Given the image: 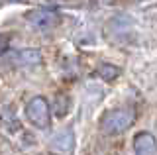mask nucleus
<instances>
[{"mask_svg": "<svg viewBox=\"0 0 157 155\" xmlns=\"http://www.w3.org/2000/svg\"><path fill=\"white\" fill-rule=\"evenodd\" d=\"M26 116L36 128H47L49 120H51V106L43 96H33L26 104Z\"/></svg>", "mask_w": 157, "mask_h": 155, "instance_id": "f03ea898", "label": "nucleus"}, {"mask_svg": "<svg viewBox=\"0 0 157 155\" xmlns=\"http://www.w3.org/2000/svg\"><path fill=\"white\" fill-rule=\"evenodd\" d=\"M134 153L136 155H155L157 153L155 138L147 132H140L134 138Z\"/></svg>", "mask_w": 157, "mask_h": 155, "instance_id": "20e7f679", "label": "nucleus"}, {"mask_svg": "<svg viewBox=\"0 0 157 155\" xmlns=\"http://www.w3.org/2000/svg\"><path fill=\"white\" fill-rule=\"evenodd\" d=\"M55 114H57V116H65V114H67V100L61 104V96H57V108H55Z\"/></svg>", "mask_w": 157, "mask_h": 155, "instance_id": "0eeeda50", "label": "nucleus"}, {"mask_svg": "<svg viewBox=\"0 0 157 155\" xmlns=\"http://www.w3.org/2000/svg\"><path fill=\"white\" fill-rule=\"evenodd\" d=\"M6 49H8V36H0V57L4 55Z\"/></svg>", "mask_w": 157, "mask_h": 155, "instance_id": "6e6552de", "label": "nucleus"}, {"mask_svg": "<svg viewBox=\"0 0 157 155\" xmlns=\"http://www.w3.org/2000/svg\"><path fill=\"white\" fill-rule=\"evenodd\" d=\"M134 122H136V110L134 108H116V110H110V112H106L102 116L100 128L108 135H118V134L126 132Z\"/></svg>", "mask_w": 157, "mask_h": 155, "instance_id": "f257e3e1", "label": "nucleus"}, {"mask_svg": "<svg viewBox=\"0 0 157 155\" xmlns=\"http://www.w3.org/2000/svg\"><path fill=\"white\" fill-rule=\"evenodd\" d=\"M14 63L16 65H26V67H32V65H39L41 63V53L37 49H22L14 55Z\"/></svg>", "mask_w": 157, "mask_h": 155, "instance_id": "39448f33", "label": "nucleus"}, {"mask_svg": "<svg viewBox=\"0 0 157 155\" xmlns=\"http://www.w3.org/2000/svg\"><path fill=\"white\" fill-rule=\"evenodd\" d=\"M28 24H32L36 30L39 32H47L53 30L59 22H61V16L55 10H49V8H36V10H29L26 14Z\"/></svg>", "mask_w": 157, "mask_h": 155, "instance_id": "7ed1b4c3", "label": "nucleus"}, {"mask_svg": "<svg viewBox=\"0 0 157 155\" xmlns=\"http://www.w3.org/2000/svg\"><path fill=\"white\" fill-rule=\"evenodd\" d=\"M98 77H102L104 81H114L120 77V69L114 65H108V63H104V65L98 67Z\"/></svg>", "mask_w": 157, "mask_h": 155, "instance_id": "423d86ee", "label": "nucleus"}]
</instances>
